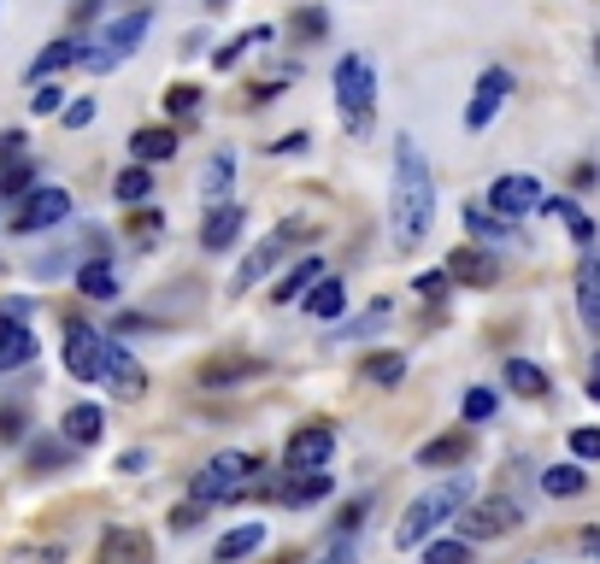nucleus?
<instances>
[{
    "label": "nucleus",
    "instance_id": "1",
    "mask_svg": "<svg viewBox=\"0 0 600 564\" xmlns=\"http://www.w3.org/2000/svg\"><path fill=\"white\" fill-rule=\"evenodd\" d=\"M430 224H436V182H430V165L419 154L412 136H395V188H388V236H395L401 254H412Z\"/></svg>",
    "mask_w": 600,
    "mask_h": 564
},
{
    "label": "nucleus",
    "instance_id": "2",
    "mask_svg": "<svg viewBox=\"0 0 600 564\" xmlns=\"http://www.w3.org/2000/svg\"><path fill=\"white\" fill-rule=\"evenodd\" d=\"M465 506H471V471L447 476V483H436V488H424V494L406 506V517L395 524V547H401V553L424 547V541L436 535L442 524H453V517H460Z\"/></svg>",
    "mask_w": 600,
    "mask_h": 564
},
{
    "label": "nucleus",
    "instance_id": "3",
    "mask_svg": "<svg viewBox=\"0 0 600 564\" xmlns=\"http://www.w3.org/2000/svg\"><path fill=\"white\" fill-rule=\"evenodd\" d=\"M336 107H342V123L354 136L371 130V107H377V71H371L365 53H342L336 59Z\"/></svg>",
    "mask_w": 600,
    "mask_h": 564
},
{
    "label": "nucleus",
    "instance_id": "4",
    "mask_svg": "<svg viewBox=\"0 0 600 564\" xmlns=\"http://www.w3.org/2000/svg\"><path fill=\"white\" fill-rule=\"evenodd\" d=\"M148 24H154V12L141 7V12H124V18H112L107 30H95V41H82V66L89 71H118L124 59H130L136 48H141V36H148Z\"/></svg>",
    "mask_w": 600,
    "mask_h": 564
},
{
    "label": "nucleus",
    "instance_id": "5",
    "mask_svg": "<svg viewBox=\"0 0 600 564\" xmlns=\"http://www.w3.org/2000/svg\"><path fill=\"white\" fill-rule=\"evenodd\" d=\"M254 471H259V458H254V453H218L213 465H206V471L195 476L189 499H200V506H213V499H236V494L254 488Z\"/></svg>",
    "mask_w": 600,
    "mask_h": 564
},
{
    "label": "nucleus",
    "instance_id": "6",
    "mask_svg": "<svg viewBox=\"0 0 600 564\" xmlns=\"http://www.w3.org/2000/svg\"><path fill=\"white\" fill-rule=\"evenodd\" d=\"M453 524H460V541H501L524 524V506L506 499V494H489V499H471Z\"/></svg>",
    "mask_w": 600,
    "mask_h": 564
},
{
    "label": "nucleus",
    "instance_id": "7",
    "mask_svg": "<svg viewBox=\"0 0 600 564\" xmlns=\"http://www.w3.org/2000/svg\"><path fill=\"white\" fill-rule=\"evenodd\" d=\"M301 241H306V224H301V218H295V224H277L272 236H265L254 254L236 265V295H242V288H254V283H265V277L277 270V259L288 254V247H301Z\"/></svg>",
    "mask_w": 600,
    "mask_h": 564
},
{
    "label": "nucleus",
    "instance_id": "8",
    "mask_svg": "<svg viewBox=\"0 0 600 564\" xmlns=\"http://www.w3.org/2000/svg\"><path fill=\"white\" fill-rule=\"evenodd\" d=\"M542 182H535L530 171H506V177H494L489 182V212L494 218H506V224H519L530 212H542Z\"/></svg>",
    "mask_w": 600,
    "mask_h": 564
},
{
    "label": "nucleus",
    "instance_id": "9",
    "mask_svg": "<svg viewBox=\"0 0 600 564\" xmlns=\"http://www.w3.org/2000/svg\"><path fill=\"white\" fill-rule=\"evenodd\" d=\"M107 359H112V336L82 329V324L66 329V370L77 383H107Z\"/></svg>",
    "mask_w": 600,
    "mask_h": 564
},
{
    "label": "nucleus",
    "instance_id": "10",
    "mask_svg": "<svg viewBox=\"0 0 600 564\" xmlns=\"http://www.w3.org/2000/svg\"><path fill=\"white\" fill-rule=\"evenodd\" d=\"M66 218H71V195L48 182V188H36V195L12 212V236H36V229H53V224H66Z\"/></svg>",
    "mask_w": 600,
    "mask_h": 564
},
{
    "label": "nucleus",
    "instance_id": "11",
    "mask_svg": "<svg viewBox=\"0 0 600 564\" xmlns=\"http://www.w3.org/2000/svg\"><path fill=\"white\" fill-rule=\"evenodd\" d=\"M329 453H336V429L329 424H301L295 435H288V447H283V465L306 476V471H324Z\"/></svg>",
    "mask_w": 600,
    "mask_h": 564
},
{
    "label": "nucleus",
    "instance_id": "12",
    "mask_svg": "<svg viewBox=\"0 0 600 564\" xmlns=\"http://www.w3.org/2000/svg\"><path fill=\"white\" fill-rule=\"evenodd\" d=\"M506 95H512V71L506 66H489L478 77V95H471V107H465V130H489L494 112L506 107Z\"/></svg>",
    "mask_w": 600,
    "mask_h": 564
},
{
    "label": "nucleus",
    "instance_id": "13",
    "mask_svg": "<svg viewBox=\"0 0 600 564\" xmlns=\"http://www.w3.org/2000/svg\"><path fill=\"white\" fill-rule=\"evenodd\" d=\"M36 359V329H24L18 306H0V376Z\"/></svg>",
    "mask_w": 600,
    "mask_h": 564
},
{
    "label": "nucleus",
    "instance_id": "14",
    "mask_svg": "<svg viewBox=\"0 0 600 564\" xmlns=\"http://www.w3.org/2000/svg\"><path fill=\"white\" fill-rule=\"evenodd\" d=\"M442 270H447V283H465V288H494L501 283V259H494L489 247H460Z\"/></svg>",
    "mask_w": 600,
    "mask_h": 564
},
{
    "label": "nucleus",
    "instance_id": "15",
    "mask_svg": "<svg viewBox=\"0 0 600 564\" xmlns=\"http://www.w3.org/2000/svg\"><path fill=\"white\" fill-rule=\"evenodd\" d=\"M242 224H247L242 200H218L213 212H206V224H200V247H206V254H224V247H236V241H242Z\"/></svg>",
    "mask_w": 600,
    "mask_h": 564
},
{
    "label": "nucleus",
    "instance_id": "16",
    "mask_svg": "<svg viewBox=\"0 0 600 564\" xmlns=\"http://www.w3.org/2000/svg\"><path fill=\"white\" fill-rule=\"evenodd\" d=\"M148 558H154V541L141 530H107L95 553V564H148Z\"/></svg>",
    "mask_w": 600,
    "mask_h": 564
},
{
    "label": "nucleus",
    "instance_id": "17",
    "mask_svg": "<svg viewBox=\"0 0 600 564\" xmlns=\"http://www.w3.org/2000/svg\"><path fill=\"white\" fill-rule=\"evenodd\" d=\"M577 311H583V329L600 342V259H594V247L577 265Z\"/></svg>",
    "mask_w": 600,
    "mask_h": 564
},
{
    "label": "nucleus",
    "instance_id": "18",
    "mask_svg": "<svg viewBox=\"0 0 600 564\" xmlns=\"http://www.w3.org/2000/svg\"><path fill=\"white\" fill-rule=\"evenodd\" d=\"M100 388H112L118 400H141V388H148V376H141V365L130 359V353H124L118 342H112V359H107V383Z\"/></svg>",
    "mask_w": 600,
    "mask_h": 564
},
{
    "label": "nucleus",
    "instance_id": "19",
    "mask_svg": "<svg viewBox=\"0 0 600 564\" xmlns=\"http://www.w3.org/2000/svg\"><path fill=\"white\" fill-rule=\"evenodd\" d=\"M324 277V259H313V254H306L295 270H288V277H277V288H272V300L277 306H295V300H306V295H313V283Z\"/></svg>",
    "mask_w": 600,
    "mask_h": 564
},
{
    "label": "nucleus",
    "instance_id": "20",
    "mask_svg": "<svg viewBox=\"0 0 600 564\" xmlns=\"http://www.w3.org/2000/svg\"><path fill=\"white\" fill-rule=\"evenodd\" d=\"M130 154H136V165H165V159L177 154V130H165V123H148V130L130 136Z\"/></svg>",
    "mask_w": 600,
    "mask_h": 564
},
{
    "label": "nucleus",
    "instance_id": "21",
    "mask_svg": "<svg viewBox=\"0 0 600 564\" xmlns=\"http://www.w3.org/2000/svg\"><path fill=\"white\" fill-rule=\"evenodd\" d=\"M100 435H107V412H100V406L82 400V406L66 412V442H71V447H95Z\"/></svg>",
    "mask_w": 600,
    "mask_h": 564
},
{
    "label": "nucleus",
    "instance_id": "22",
    "mask_svg": "<svg viewBox=\"0 0 600 564\" xmlns=\"http://www.w3.org/2000/svg\"><path fill=\"white\" fill-rule=\"evenodd\" d=\"M542 212H553V218H560V224L571 229V241L583 247V254L594 247V224L583 218V206H577V200H565V195H548V200H542Z\"/></svg>",
    "mask_w": 600,
    "mask_h": 564
},
{
    "label": "nucleus",
    "instance_id": "23",
    "mask_svg": "<svg viewBox=\"0 0 600 564\" xmlns=\"http://www.w3.org/2000/svg\"><path fill=\"white\" fill-rule=\"evenodd\" d=\"M465 453H471V435H465V429H453V435H436L430 447H419V465H424V471H436V465H460Z\"/></svg>",
    "mask_w": 600,
    "mask_h": 564
},
{
    "label": "nucleus",
    "instance_id": "24",
    "mask_svg": "<svg viewBox=\"0 0 600 564\" xmlns=\"http://www.w3.org/2000/svg\"><path fill=\"white\" fill-rule=\"evenodd\" d=\"M301 306L313 311V318H342V311H347V288H342L336 277H318V283H313V295H306Z\"/></svg>",
    "mask_w": 600,
    "mask_h": 564
},
{
    "label": "nucleus",
    "instance_id": "25",
    "mask_svg": "<svg viewBox=\"0 0 600 564\" xmlns=\"http://www.w3.org/2000/svg\"><path fill=\"white\" fill-rule=\"evenodd\" d=\"M360 376L371 388H401V376H406V353H371V359L360 365Z\"/></svg>",
    "mask_w": 600,
    "mask_h": 564
},
{
    "label": "nucleus",
    "instance_id": "26",
    "mask_svg": "<svg viewBox=\"0 0 600 564\" xmlns=\"http://www.w3.org/2000/svg\"><path fill=\"white\" fill-rule=\"evenodd\" d=\"M589 488V471L583 465H548L542 471V494H553V499H577Z\"/></svg>",
    "mask_w": 600,
    "mask_h": 564
},
{
    "label": "nucleus",
    "instance_id": "27",
    "mask_svg": "<svg viewBox=\"0 0 600 564\" xmlns=\"http://www.w3.org/2000/svg\"><path fill=\"white\" fill-rule=\"evenodd\" d=\"M259 547H265V524H242L230 535H218V564H236V558L259 553Z\"/></svg>",
    "mask_w": 600,
    "mask_h": 564
},
{
    "label": "nucleus",
    "instance_id": "28",
    "mask_svg": "<svg viewBox=\"0 0 600 564\" xmlns=\"http://www.w3.org/2000/svg\"><path fill=\"white\" fill-rule=\"evenodd\" d=\"M506 388L524 394V400H542V394H548V370L530 365V359H506Z\"/></svg>",
    "mask_w": 600,
    "mask_h": 564
},
{
    "label": "nucleus",
    "instance_id": "29",
    "mask_svg": "<svg viewBox=\"0 0 600 564\" xmlns=\"http://www.w3.org/2000/svg\"><path fill=\"white\" fill-rule=\"evenodd\" d=\"M30 195H36V159L0 165V200H18V206H24Z\"/></svg>",
    "mask_w": 600,
    "mask_h": 564
},
{
    "label": "nucleus",
    "instance_id": "30",
    "mask_svg": "<svg viewBox=\"0 0 600 564\" xmlns=\"http://www.w3.org/2000/svg\"><path fill=\"white\" fill-rule=\"evenodd\" d=\"M77 288H82L89 300H118V277H112L107 259H89V265H82V270H77Z\"/></svg>",
    "mask_w": 600,
    "mask_h": 564
},
{
    "label": "nucleus",
    "instance_id": "31",
    "mask_svg": "<svg viewBox=\"0 0 600 564\" xmlns=\"http://www.w3.org/2000/svg\"><path fill=\"white\" fill-rule=\"evenodd\" d=\"M77 59H82V41H53V48H48V53H41L36 66H30V82H48L53 71L77 66Z\"/></svg>",
    "mask_w": 600,
    "mask_h": 564
},
{
    "label": "nucleus",
    "instance_id": "32",
    "mask_svg": "<svg viewBox=\"0 0 600 564\" xmlns=\"http://www.w3.org/2000/svg\"><path fill=\"white\" fill-rule=\"evenodd\" d=\"M324 494H329V471H306L295 483H283V506H313Z\"/></svg>",
    "mask_w": 600,
    "mask_h": 564
},
{
    "label": "nucleus",
    "instance_id": "33",
    "mask_svg": "<svg viewBox=\"0 0 600 564\" xmlns=\"http://www.w3.org/2000/svg\"><path fill=\"white\" fill-rule=\"evenodd\" d=\"M112 195L124 200V206H141L154 195V177H148V165H130V171H118L112 177Z\"/></svg>",
    "mask_w": 600,
    "mask_h": 564
},
{
    "label": "nucleus",
    "instance_id": "34",
    "mask_svg": "<svg viewBox=\"0 0 600 564\" xmlns=\"http://www.w3.org/2000/svg\"><path fill=\"white\" fill-rule=\"evenodd\" d=\"M254 370H259L254 359H236V365H230V359H218V365H206V370H200V388H230V383H247Z\"/></svg>",
    "mask_w": 600,
    "mask_h": 564
},
{
    "label": "nucleus",
    "instance_id": "35",
    "mask_svg": "<svg viewBox=\"0 0 600 564\" xmlns=\"http://www.w3.org/2000/svg\"><path fill=\"white\" fill-rule=\"evenodd\" d=\"M254 41H272V24H254V30H247V36H236V41H224V48L213 53V66H218V71H230L236 59H242L247 48H254Z\"/></svg>",
    "mask_w": 600,
    "mask_h": 564
},
{
    "label": "nucleus",
    "instance_id": "36",
    "mask_svg": "<svg viewBox=\"0 0 600 564\" xmlns=\"http://www.w3.org/2000/svg\"><path fill=\"white\" fill-rule=\"evenodd\" d=\"M465 229H471V236H483V241L512 236V224H506V218H494L489 206H465Z\"/></svg>",
    "mask_w": 600,
    "mask_h": 564
},
{
    "label": "nucleus",
    "instance_id": "37",
    "mask_svg": "<svg viewBox=\"0 0 600 564\" xmlns=\"http://www.w3.org/2000/svg\"><path fill=\"white\" fill-rule=\"evenodd\" d=\"M494 406H501V394H494V388H465V400H460L465 424H489V417H494Z\"/></svg>",
    "mask_w": 600,
    "mask_h": 564
},
{
    "label": "nucleus",
    "instance_id": "38",
    "mask_svg": "<svg viewBox=\"0 0 600 564\" xmlns=\"http://www.w3.org/2000/svg\"><path fill=\"white\" fill-rule=\"evenodd\" d=\"M424 564H471V541H424Z\"/></svg>",
    "mask_w": 600,
    "mask_h": 564
},
{
    "label": "nucleus",
    "instance_id": "39",
    "mask_svg": "<svg viewBox=\"0 0 600 564\" xmlns=\"http://www.w3.org/2000/svg\"><path fill=\"white\" fill-rule=\"evenodd\" d=\"M230 177H236V154H218L213 165H206V195H213V206L230 195Z\"/></svg>",
    "mask_w": 600,
    "mask_h": 564
},
{
    "label": "nucleus",
    "instance_id": "40",
    "mask_svg": "<svg viewBox=\"0 0 600 564\" xmlns=\"http://www.w3.org/2000/svg\"><path fill=\"white\" fill-rule=\"evenodd\" d=\"M30 471H59L71 458V442H30Z\"/></svg>",
    "mask_w": 600,
    "mask_h": 564
},
{
    "label": "nucleus",
    "instance_id": "41",
    "mask_svg": "<svg viewBox=\"0 0 600 564\" xmlns=\"http://www.w3.org/2000/svg\"><path fill=\"white\" fill-rule=\"evenodd\" d=\"M30 112H36V118H53V112H66V89H59V82H36V95H30Z\"/></svg>",
    "mask_w": 600,
    "mask_h": 564
},
{
    "label": "nucleus",
    "instance_id": "42",
    "mask_svg": "<svg viewBox=\"0 0 600 564\" xmlns=\"http://www.w3.org/2000/svg\"><path fill=\"white\" fill-rule=\"evenodd\" d=\"M165 107H171L177 118H189V112H200V89H195V82H177V89L165 95Z\"/></svg>",
    "mask_w": 600,
    "mask_h": 564
},
{
    "label": "nucleus",
    "instance_id": "43",
    "mask_svg": "<svg viewBox=\"0 0 600 564\" xmlns=\"http://www.w3.org/2000/svg\"><path fill=\"white\" fill-rule=\"evenodd\" d=\"M324 30H329V18H324L318 7H301V12H295V36H301V41H318Z\"/></svg>",
    "mask_w": 600,
    "mask_h": 564
},
{
    "label": "nucleus",
    "instance_id": "44",
    "mask_svg": "<svg viewBox=\"0 0 600 564\" xmlns=\"http://www.w3.org/2000/svg\"><path fill=\"white\" fill-rule=\"evenodd\" d=\"M59 118H66V130H89V123H95V95L66 100V112H59Z\"/></svg>",
    "mask_w": 600,
    "mask_h": 564
},
{
    "label": "nucleus",
    "instance_id": "45",
    "mask_svg": "<svg viewBox=\"0 0 600 564\" xmlns=\"http://www.w3.org/2000/svg\"><path fill=\"white\" fill-rule=\"evenodd\" d=\"M571 453L577 458H600V429L589 424V429H571Z\"/></svg>",
    "mask_w": 600,
    "mask_h": 564
},
{
    "label": "nucleus",
    "instance_id": "46",
    "mask_svg": "<svg viewBox=\"0 0 600 564\" xmlns=\"http://www.w3.org/2000/svg\"><path fill=\"white\" fill-rule=\"evenodd\" d=\"M412 288H419L424 300H442V295H447V270H424V277L412 283Z\"/></svg>",
    "mask_w": 600,
    "mask_h": 564
},
{
    "label": "nucleus",
    "instance_id": "47",
    "mask_svg": "<svg viewBox=\"0 0 600 564\" xmlns=\"http://www.w3.org/2000/svg\"><path fill=\"white\" fill-rule=\"evenodd\" d=\"M18 159H30L24 154V130H7L0 136V165H18Z\"/></svg>",
    "mask_w": 600,
    "mask_h": 564
},
{
    "label": "nucleus",
    "instance_id": "48",
    "mask_svg": "<svg viewBox=\"0 0 600 564\" xmlns=\"http://www.w3.org/2000/svg\"><path fill=\"white\" fill-rule=\"evenodd\" d=\"M0 442H24V412H18V406L0 412Z\"/></svg>",
    "mask_w": 600,
    "mask_h": 564
},
{
    "label": "nucleus",
    "instance_id": "49",
    "mask_svg": "<svg viewBox=\"0 0 600 564\" xmlns=\"http://www.w3.org/2000/svg\"><path fill=\"white\" fill-rule=\"evenodd\" d=\"M200 512H206L200 499H183V506L171 512V530H195V524H200Z\"/></svg>",
    "mask_w": 600,
    "mask_h": 564
},
{
    "label": "nucleus",
    "instance_id": "50",
    "mask_svg": "<svg viewBox=\"0 0 600 564\" xmlns=\"http://www.w3.org/2000/svg\"><path fill=\"white\" fill-rule=\"evenodd\" d=\"M272 154H306V130H288L283 141H272Z\"/></svg>",
    "mask_w": 600,
    "mask_h": 564
},
{
    "label": "nucleus",
    "instance_id": "51",
    "mask_svg": "<svg viewBox=\"0 0 600 564\" xmlns=\"http://www.w3.org/2000/svg\"><path fill=\"white\" fill-rule=\"evenodd\" d=\"M118 471H124V476H136V471H148V453H124V458H118Z\"/></svg>",
    "mask_w": 600,
    "mask_h": 564
},
{
    "label": "nucleus",
    "instance_id": "52",
    "mask_svg": "<svg viewBox=\"0 0 600 564\" xmlns=\"http://www.w3.org/2000/svg\"><path fill=\"white\" fill-rule=\"evenodd\" d=\"M313 564H354V553H347V547H336V553H324V558H313Z\"/></svg>",
    "mask_w": 600,
    "mask_h": 564
},
{
    "label": "nucleus",
    "instance_id": "53",
    "mask_svg": "<svg viewBox=\"0 0 600 564\" xmlns=\"http://www.w3.org/2000/svg\"><path fill=\"white\" fill-rule=\"evenodd\" d=\"M594 383H600V359H594Z\"/></svg>",
    "mask_w": 600,
    "mask_h": 564
},
{
    "label": "nucleus",
    "instance_id": "54",
    "mask_svg": "<svg viewBox=\"0 0 600 564\" xmlns=\"http://www.w3.org/2000/svg\"><path fill=\"white\" fill-rule=\"evenodd\" d=\"M530 564H548V558H530Z\"/></svg>",
    "mask_w": 600,
    "mask_h": 564
}]
</instances>
